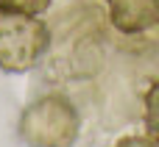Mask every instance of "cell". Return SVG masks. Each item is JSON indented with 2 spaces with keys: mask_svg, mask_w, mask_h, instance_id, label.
<instances>
[{
  "mask_svg": "<svg viewBox=\"0 0 159 147\" xmlns=\"http://www.w3.org/2000/svg\"><path fill=\"white\" fill-rule=\"evenodd\" d=\"M20 139L28 147H73L78 139V114L70 100L48 94L22 111Z\"/></svg>",
  "mask_w": 159,
  "mask_h": 147,
  "instance_id": "cell-1",
  "label": "cell"
},
{
  "mask_svg": "<svg viewBox=\"0 0 159 147\" xmlns=\"http://www.w3.org/2000/svg\"><path fill=\"white\" fill-rule=\"evenodd\" d=\"M50 47V31L39 17L0 14V69L20 75L39 64Z\"/></svg>",
  "mask_w": 159,
  "mask_h": 147,
  "instance_id": "cell-2",
  "label": "cell"
},
{
  "mask_svg": "<svg viewBox=\"0 0 159 147\" xmlns=\"http://www.w3.org/2000/svg\"><path fill=\"white\" fill-rule=\"evenodd\" d=\"M106 6L120 33H145L159 25V0H106Z\"/></svg>",
  "mask_w": 159,
  "mask_h": 147,
  "instance_id": "cell-3",
  "label": "cell"
},
{
  "mask_svg": "<svg viewBox=\"0 0 159 147\" xmlns=\"http://www.w3.org/2000/svg\"><path fill=\"white\" fill-rule=\"evenodd\" d=\"M145 133L159 145V81L145 92Z\"/></svg>",
  "mask_w": 159,
  "mask_h": 147,
  "instance_id": "cell-4",
  "label": "cell"
},
{
  "mask_svg": "<svg viewBox=\"0 0 159 147\" xmlns=\"http://www.w3.org/2000/svg\"><path fill=\"white\" fill-rule=\"evenodd\" d=\"M50 8V0H0V14H25L39 17Z\"/></svg>",
  "mask_w": 159,
  "mask_h": 147,
  "instance_id": "cell-5",
  "label": "cell"
},
{
  "mask_svg": "<svg viewBox=\"0 0 159 147\" xmlns=\"http://www.w3.org/2000/svg\"><path fill=\"white\" fill-rule=\"evenodd\" d=\"M115 147H159V145L148 136H123Z\"/></svg>",
  "mask_w": 159,
  "mask_h": 147,
  "instance_id": "cell-6",
  "label": "cell"
}]
</instances>
